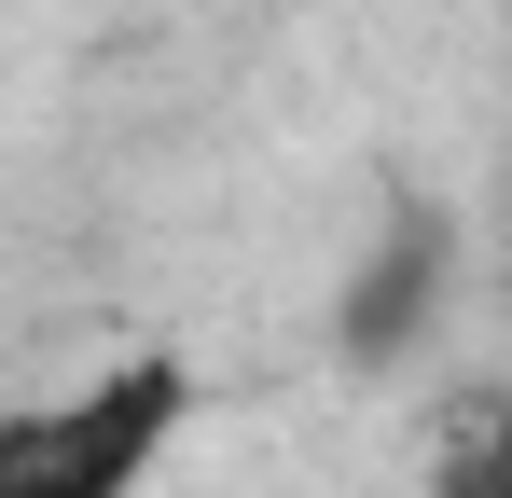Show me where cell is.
Returning a JSON list of instances; mask_svg holds the SVG:
<instances>
[{
    "label": "cell",
    "instance_id": "7a4b0ae2",
    "mask_svg": "<svg viewBox=\"0 0 512 498\" xmlns=\"http://www.w3.org/2000/svg\"><path fill=\"white\" fill-rule=\"evenodd\" d=\"M402 305H429V222L388 249V277L360 291V319H346V332H360V346H388V332H402Z\"/></svg>",
    "mask_w": 512,
    "mask_h": 498
},
{
    "label": "cell",
    "instance_id": "6da1fadb",
    "mask_svg": "<svg viewBox=\"0 0 512 498\" xmlns=\"http://www.w3.org/2000/svg\"><path fill=\"white\" fill-rule=\"evenodd\" d=\"M194 429V360L139 346L84 388L0 402V498H139Z\"/></svg>",
    "mask_w": 512,
    "mask_h": 498
}]
</instances>
